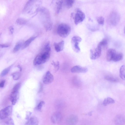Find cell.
<instances>
[{
    "instance_id": "1",
    "label": "cell",
    "mask_w": 125,
    "mask_h": 125,
    "mask_svg": "<svg viewBox=\"0 0 125 125\" xmlns=\"http://www.w3.org/2000/svg\"><path fill=\"white\" fill-rule=\"evenodd\" d=\"M71 27L68 24L65 23H61L58 26L57 32L58 34L63 38L67 37L71 32Z\"/></svg>"
},
{
    "instance_id": "2",
    "label": "cell",
    "mask_w": 125,
    "mask_h": 125,
    "mask_svg": "<svg viewBox=\"0 0 125 125\" xmlns=\"http://www.w3.org/2000/svg\"><path fill=\"white\" fill-rule=\"evenodd\" d=\"M50 55V52L42 51L35 58L33 61L34 65L43 63L49 59Z\"/></svg>"
},
{
    "instance_id": "3",
    "label": "cell",
    "mask_w": 125,
    "mask_h": 125,
    "mask_svg": "<svg viewBox=\"0 0 125 125\" xmlns=\"http://www.w3.org/2000/svg\"><path fill=\"white\" fill-rule=\"evenodd\" d=\"M120 19L119 13L116 11H113L111 12L109 16L108 22L110 25L115 26L118 23Z\"/></svg>"
},
{
    "instance_id": "4",
    "label": "cell",
    "mask_w": 125,
    "mask_h": 125,
    "mask_svg": "<svg viewBox=\"0 0 125 125\" xmlns=\"http://www.w3.org/2000/svg\"><path fill=\"white\" fill-rule=\"evenodd\" d=\"M82 39L80 37L77 36H75L72 38L71 43L72 48L75 52H79L80 49L79 46V42L81 41Z\"/></svg>"
},
{
    "instance_id": "5",
    "label": "cell",
    "mask_w": 125,
    "mask_h": 125,
    "mask_svg": "<svg viewBox=\"0 0 125 125\" xmlns=\"http://www.w3.org/2000/svg\"><path fill=\"white\" fill-rule=\"evenodd\" d=\"M12 107L11 106H8L1 110L0 112V119L1 120L6 119L12 113Z\"/></svg>"
},
{
    "instance_id": "6",
    "label": "cell",
    "mask_w": 125,
    "mask_h": 125,
    "mask_svg": "<svg viewBox=\"0 0 125 125\" xmlns=\"http://www.w3.org/2000/svg\"><path fill=\"white\" fill-rule=\"evenodd\" d=\"M85 15L84 13L81 10H77L74 17V22L76 25L82 22L84 19Z\"/></svg>"
},
{
    "instance_id": "7",
    "label": "cell",
    "mask_w": 125,
    "mask_h": 125,
    "mask_svg": "<svg viewBox=\"0 0 125 125\" xmlns=\"http://www.w3.org/2000/svg\"><path fill=\"white\" fill-rule=\"evenodd\" d=\"M101 49L97 46L96 48L91 50L90 51L91 59L94 60L99 57L101 54Z\"/></svg>"
},
{
    "instance_id": "8",
    "label": "cell",
    "mask_w": 125,
    "mask_h": 125,
    "mask_svg": "<svg viewBox=\"0 0 125 125\" xmlns=\"http://www.w3.org/2000/svg\"><path fill=\"white\" fill-rule=\"evenodd\" d=\"M53 75L49 71L46 72L43 79V82L45 84H48L51 83L53 81Z\"/></svg>"
},
{
    "instance_id": "9",
    "label": "cell",
    "mask_w": 125,
    "mask_h": 125,
    "mask_svg": "<svg viewBox=\"0 0 125 125\" xmlns=\"http://www.w3.org/2000/svg\"><path fill=\"white\" fill-rule=\"evenodd\" d=\"M62 115L61 113L56 112L54 113L51 117L52 122L54 124L58 123L61 120Z\"/></svg>"
},
{
    "instance_id": "10",
    "label": "cell",
    "mask_w": 125,
    "mask_h": 125,
    "mask_svg": "<svg viewBox=\"0 0 125 125\" xmlns=\"http://www.w3.org/2000/svg\"><path fill=\"white\" fill-rule=\"evenodd\" d=\"M78 120V118L77 116L72 115L67 117L66 122L68 125H75L77 123Z\"/></svg>"
},
{
    "instance_id": "11",
    "label": "cell",
    "mask_w": 125,
    "mask_h": 125,
    "mask_svg": "<svg viewBox=\"0 0 125 125\" xmlns=\"http://www.w3.org/2000/svg\"><path fill=\"white\" fill-rule=\"evenodd\" d=\"M71 71L73 73H85L88 71L87 68L79 65L75 66L72 68Z\"/></svg>"
},
{
    "instance_id": "12",
    "label": "cell",
    "mask_w": 125,
    "mask_h": 125,
    "mask_svg": "<svg viewBox=\"0 0 125 125\" xmlns=\"http://www.w3.org/2000/svg\"><path fill=\"white\" fill-rule=\"evenodd\" d=\"M19 92H11L10 96V99L12 105H15L19 97Z\"/></svg>"
},
{
    "instance_id": "13",
    "label": "cell",
    "mask_w": 125,
    "mask_h": 125,
    "mask_svg": "<svg viewBox=\"0 0 125 125\" xmlns=\"http://www.w3.org/2000/svg\"><path fill=\"white\" fill-rule=\"evenodd\" d=\"M64 44L63 41H62L58 43H54V45L56 51L58 52L62 51L63 49Z\"/></svg>"
},
{
    "instance_id": "14",
    "label": "cell",
    "mask_w": 125,
    "mask_h": 125,
    "mask_svg": "<svg viewBox=\"0 0 125 125\" xmlns=\"http://www.w3.org/2000/svg\"><path fill=\"white\" fill-rule=\"evenodd\" d=\"M116 52V50L113 49H109L107 51L106 54V58L107 61L110 62L112 61L113 58Z\"/></svg>"
},
{
    "instance_id": "15",
    "label": "cell",
    "mask_w": 125,
    "mask_h": 125,
    "mask_svg": "<svg viewBox=\"0 0 125 125\" xmlns=\"http://www.w3.org/2000/svg\"><path fill=\"white\" fill-rule=\"evenodd\" d=\"M39 120L35 116L31 117L26 123L25 125H38Z\"/></svg>"
},
{
    "instance_id": "16",
    "label": "cell",
    "mask_w": 125,
    "mask_h": 125,
    "mask_svg": "<svg viewBox=\"0 0 125 125\" xmlns=\"http://www.w3.org/2000/svg\"><path fill=\"white\" fill-rule=\"evenodd\" d=\"M115 122L116 125H123L125 123V119L122 116H117L115 119Z\"/></svg>"
},
{
    "instance_id": "17",
    "label": "cell",
    "mask_w": 125,
    "mask_h": 125,
    "mask_svg": "<svg viewBox=\"0 0 125 125\" xmlns=\"http://www.w3.org/2000/svg\"><path fill=\"white\" fill-rule=\"evenodd\" d=\"M108 44V40L106 38H104L98 43L97 46L100 47L102 49L106 48Z\"/></svg>"
},
{
    "instance_id": "18",
    "label": "cell",
    "mask_w": 125,
    "mask_h": 125,
    "mask_svg": "<svg viewBox=\"0 0 125 125\" xmlns=\"http://www.w3.org/2000/svg\"><path fill=\"white\" fill-rule=\"evenodd\" d=\"M123 55L121 53H118L117 52L114 55L112 61L116 62L122 60L123 58Z\"/></svg>"
},
{
    "instance_id": "19",
    "label": "cell",
    "mask_w": 125,
    "mask_h": 125,
    "mask_svg": "<svg viewBox=\"0 0 125 125\" xmlns=\"http://www.w3.org/2000/svg\"><path fill=\"white\" fill-rule=\"evenodd\" d=\"M36 37L35 36L32 37L27 40L23 43L22 49H24L28 47Z\"/></svg>"
},
{
    "instance_id": "20",
    "label": "cell",
    "mask_w": 125,
    "mask_h": 125,
    "mask_svg": "<svg viewBox=\"0 0 125 125\" xmlns=\"http://www.w3.org/2000/svg\"><path fill=\"white\" fill-rule=\"evenodd\" d=\"M119 75L122 79L125 80V65H123L121 67L119 70Z\"/></svg>"
},
{
    "instance_id": "21",
    "label": "cell",
    "mask_w": 125,
    "mask_h": 125,
    "mask_svg": "<svg viewBox=\"0 0 125 125\" xmlns=\"http://www.w3.org/2000/svg\"><path fill=\"white\" fill-rule=\"evenodd\" d=\"M115 103V100L113 99L108 97L105 99L103 102V104L104 106H106L110 104H113Z\"/></svg>"
},
{
    "instance_id": "22",
    "label": "cell",
    "mask_w": 125,
    "mask_h": 125,
    "mask_svg": "<svg viewBox=\"0 0 125 125\" xmlns=\"http://www.w3.org/2000/svg\"><path fill=\"white\" fill-rule=\"evenodd\" d=\"M23 43L21 41L18 42L16 44L13 49V52H16L18 51L21 48Z\"/></svg>"
},
{
    "instance_id": "23",
    "label": "cell",
    "mask_w": 125,
    "mask_h": 125,
    "mask_svg": "<svg viewBox=\"0 0 125 125\" xmlns=\"http://www.w3.org/2000/svg\"><path fill=\"white\" fill-rule=\"evenodd\" d=\"M63 0H59L56 3V13L57 14H58L61 10L62 8Z\"/></svg>"
},
{
    "instance_id": "24",
    "label": "cell",
    "mask_w": 125,
    "mask_h": 125,
    "mask_svg": "<svg viewBox=\"0 0 125 125\" xmlns=\"http://www.w3.org/2000/svg\"><path fill=\"white\" fill-rule=\"evenodd\" d=\"M1 125H14L13 121L11 118L7 119Z\"/></svg>"
},
{
    "instance_id": "25",
    "label": "cell",
    "mask_w": 125,
    "mask_h": 125,
    "mask_svg": "<svg viewBox=\"0 0 125 125\" xmlns=\"http://www.w3.org/2000/svg\"><path fill=\"white\" fill-rule=\"evenodd\" d=\"M75 1L73 0H67L65 1V5L68 9H70L73 6Z\"/></svg>"
},
{
    "instance_id": "26",
    "label": "cell",
    "mask_w": 125,
    "mask_h": 125,
    "mask_svg": "<svg viewBox=\"0 0 125 125\" xmlns=\"http://www.w3.org/2000/svg\"><path fill=\"white\" fill-rule=\"evenodd\" d=\"M104 79L111 82H117L118 81V80L117 78L109 76H106L105 77Z\"/></svg>"
},
{
    "instance_id": "27",
    "label": "cell",
    "mask_w": 125,
    "mask_h": 125,
    "mask_svg": "<svg viewBox=\"0 0 125 125\" xmlns=\"http://www.w3.org/2000/svg\"><path fill=\"white\" fill-rule=\"evenodd\" d=\"M11 66H10L4 69L1 73L0 76L2 77L7 74L9 72L11 68Z\"/></svg>"
},
{
    "instance_id": "28",
    "label": "cell",
    "mask_w": 125,
    "mask_h": 125,
    "mask_svg": "<svg viewBox=\"0 0 125 125\" xmlns=\"http://www.w3.org/2000/svg\"><path fill=\"white\" fill-rule=\"evenodd\" d=\"M21 86V83L19 82L17 83L14 86L12 91V92H19Z\"/></svg>"
},
{
    "instance_id": "29",
    "label": "cell",
    "mask_w": 125,
    "mask_h": 125,
    "mask_svg": "<svg viewBox=\"0 0 125 125\" xmlns=\"http://www.w3.org/2000/svg\"><path fill=\"white\" fill-rule=\"evenodd\" d=\"M45 104V102L43 101H40L36 107V109L37 111H40Z\"/></svg>"
},
{
    "instance_id": "30",
    "label": "cell",
    "mask_w": 125,
    "mask_h": 125,
    "mask_svg": "<svg viewBox=\"0 0 125 125\" xmlns=\"http://www.w3.org/2000/svg\"><path fill=\"white\" fill-rule=\"evenodd\" d=\"M16 22L18 24L22 25L25 24L26 22V21L25 20L22 18H19L17 19Z\"/></svg>"
},
{
    "instance_id": "31",
    "label": "cell",
    "mask_w": 125,
    "mask_h": 125,
    "mask_svg": "<svg viewBox=\"0 0 125 125\" xmlns=\"http://www.w3.org/2000/svg\"><path fill=\"white\" fill-rule=\"evenodd\" d=\"M21 75V73L19 72H16L12 74L13 79L15 80H17L20 78Z\"/></svg>"
},
{
    "instance_id": "32",
    "label": "cell",
    "mask_w": 125,
    "mask_h": 125,
    "mask_svg": "<svg viewBox=\"0 0 125 125\" xmlns=\"http://www.w3.org/2000/svg\"><path fill=\"white\" fill-rule=\"evenodd\" d=\"M97 21L98 23L100 25H103L104 24V18L102 16H100L97 18Z\"/></svg>"
},
{
    "instance_id": "33",
    "label": "cell",
    "mask_w": 125,
    "mask_h": 125,
    "mask_svg": "<svg viewBox=\"0 0 125 125\" xmlns=\"http://www.w3.org/2000/svg\"><path fill=\"white\" fill-rule=\"evenodd\" d=\"M52 64L54 66L55 71H57L59 68V62L58 61L55 62L54 61H53Z\"/></svg>"
},
{
    "instance_id": "34",
    "label": "cell",
    "mask_w": 125,
    "mask_h": 125,
    "mask_svg": "<svg viewBox=\"0 0 125 125\" xmlns=\"http://www.w3.org/2000/svg\"><path fill=\"white\" fill-rule=\"evenodd\" d=\"M31 114V113L30 111H27L26 113L25 119L28 120L30 118V117Z\"/></svg>"
},
{
    "instance_id": "35",
    "label": "cell",
    "mask_w": 125,
    "mask_h": 125,
    "mask_svg": "<svg viewBox=\"0 0 125 125\" xmlns=\"http://www.w3.org/2000/svg\"><path fill=\"white\" fill-rule=\"evenodd\" d=\"M5 82V80H3L0 83V87L3 88L4 87Z\"/></svg>"
},
{
    "instance_id": "36",
    "label": "cell",
    "mask_w": 125,
    "mask_h": 125,
    "mask_svg": "<svg viewBox=\"0 0 125 125\" xmlns=\"http://www.w3.org/2000/svg\"><path fill=\"white\" fill-rule=\"evenodd\" d=\"M9 45L7 44H0V47L2 48H7L8 47Z\"/></svg>"
},
{
    "instance_id": "37",
    "label": "cell",
    "mask_w": 125,
    "mask_h": 125,
    "mask_svg": "<svg viewBox=\"0 0 125 125\" xmlns=\"http://www.w3.org/2000/svg\"><path fill=\"white\" fill-rule=\"evenodd\" d=\"M9 30L10 33L11 34L13 33L14 31V29L13 27L12 26H10L9 28Z\"/></svg>"
},
{
    "instance_id": "38",
    "label": "cell",
    "mask_w": 125,
    "mask_h": 125,
    "mask_svg": "<svg viewBox=\"0 0 125 125\" xmlns=\"http://www.w3.org/2000/svg\"><path fill=\"white\" fill-rule=\"evenodd\" d=\"M124 33L125 34V27L124 28Z\"/></svg>"
}]
</instances>
